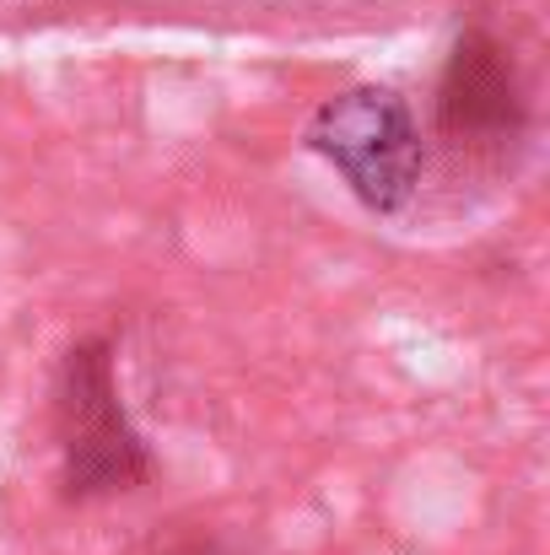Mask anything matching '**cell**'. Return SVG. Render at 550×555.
I'll return each instance as SVG.
<instances>
[{"label": "cell", "instance_id": "6da1fadb", "mask_svg": "<svg viewBox=\"0 0 550 555\" xmlns=\"http://www.w3.org/2000/svg\"><path fill=\"white\" fill-rule=\"evenodd\" d=\"M426 146L432 163L459 179L502 184L519 173L535 141V87L519 60V49L491 27V22H459L437 76H432V103H426Z\"/></svg>", "mask_w": 550, "mask_h": 555}, {"label": "cell", "instance_id": "7a4b0ae2", "mask_svg": "<svg viewBox=\"0 0 550 555\" xmlns=\"http://www.w3.org/2000/svg\"><path fill=\"white\" fill-rule=\"evenodd\" d=\"M49 437L54 475L71 507L136 496L157 475V453L125 399L119 340L108 330L76 335L49 377Z\"/></svg>", "mask_w": 550, "mask_h": 555}, {"label": "cell", "instance_id": "3957f363", "mask_svg": "<svg viewBox=\"0 0 550 555\" xmlns=\"http://www.w3.org/2000/svg\"><path fill=\"white\" fill-rule=\"evenodd\" d=\"M303 152L372 221H405L432 173L421 114L388 81H351L341 92H324L303 119Z\"/></svg>", "mask_w": 550, "mask_h": 555}, {"label": "cell", "instance_id": "277c9868", "mask_svg": "<svg viewBox=\"0 0 550 555\" xmlns=\"http://www.w3.org/2000/svg\"><path fill=\"white\" fill-rule=\"evenodd\" d=\"M146 555H254V545L221 524H174L146 545Z\"/></svg>", "mask_w": 550, "mask_h": 555}, {"label": "cell", "instance_id": "5b68a950", "mask_svg": "<svg viewBox=\"0 0 550 555\" xmlns=\"http://www.w3.org/2000/svg\"><path fill=\"white\" fill-rule=\"evenodd\" d=\"M5 5H16V0H0V11H5Z\"/></svg>", "mask_w": 550, "mask_h": 555}]
</instances>
